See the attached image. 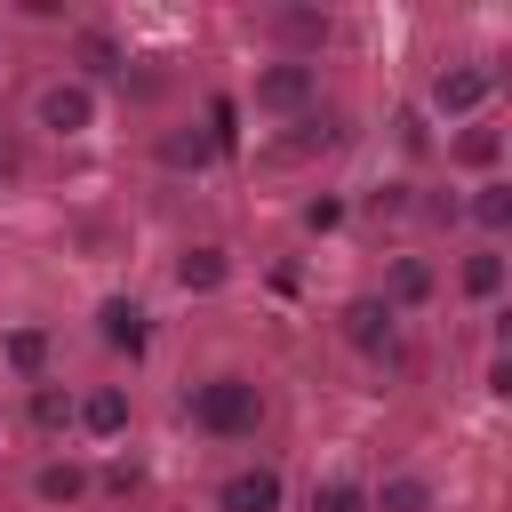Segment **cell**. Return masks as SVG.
Listing matches in <instances>:
<instances>
[{"label":"cell","mask_w":512,"mask_h":512,"mask_svg":"<svg viewBox=\"0 0 512 512\" xmlns=\"http://www.w3.org/2000/svg\"><path fill=\"white\" fill-rule=\"evenodd\" d=\"M256 416H264V392H256L248 376H208V384L192 392V424H200V432H216V440L256 432Z\"/></svg>","instance_id":"1"},{"label":"cell","mask_w":512,"mask_h":512,"mask_svg":"<svg viewBox=\"0 0 512 512\" xmlns=\"http://www.w3.org/2000/svg\"><path fill=\"white\" fill-rule=\"evenodd\" d=\"M32 120H40L48 136H88V128H96V88H88V80H48L40 104H32Z\"/></svg>","instance_id":"2"},{"label":"cell","mask_w":512,"mask_h":512,"mask_svg":"<svg viewBox=\"0 0 512 512\" xmlns=\"http://www.w3.org/2000/svg\"><path fill=\"white\" fill-rule=\"evenodd\" d=\"M312 104V64H264L256 72V112H304Z\"/></svg>","instance_id":"3"},{"label":"cell","mask_w":512,"mask_h":512,"mask_svg":"<svg viewBox=\"0 0 512 512\" xmlns=\"http://www.w3.org/2000/svg\"><path fill=\"white\" fill-rule=\"evenodd\" d=\"M216 512H280V472L272 464H248L216 488Z\"/></svg>","instance_id":"4"},{"label":"cell","mask_w":512,"mask_h":512,"mask_svg":"<svg viewBox=\"0 0 512 512\" xmlns=\"http://www.w3.org/2000/svg\"><path fill=\"white\" fill-rule=\"evenodd\" d=\"M96 336H104L112 352H128V360H136V352L152 344V328H144V304H128V296H104V304H96Z\"/></svg>","instance_id":"5"},{"label":"cell","mask_w":512,"mask_h":512,"mask_svg":"<svg viewBox=\"0 0 512 512\" xmlns=\"http://www.w3.org/2000/svg\"><path fill=\"white\" fill-rule=\"evenodd\" d=\"M488 88H496L488 72H472V64H456V72H440V80H432V112H448V120H464V112H480V104H488Z\"/></svg>","instance_id":"6"},{"label":"cell","mask_w":512,"mask_h":512,"mask_svg":"<svg viewBox=\"0 0 512 512\" xmlns=\"http://www.w3.org/2000/svg\"><path fill=\"white\" fill-rule=\"evenodd\" d=\"M392 320H400V312H392L384 296H360V304H344V336H352L360 352H384V344H392Z\"/></svg>","instance_id":"7"},{"label":"cell","mask_w":512,"mask_h":512,"mask_svg":"<svg viewBox=\"0 0 512 512\" xmlns=\"http://www.w3.org/2000/svg\"><path fill=\"white\" fill-rule=\"evenodd\" d=\"M432 288H440V272H432L424 256H400V264H392V280H384V304H392V312H408V304H432Z\"/></svg>","instance_id":"8"},{"label":"cell","mask_w":512,"mask_h":512,"mask_svg":"<svg viewBox=\"0 0 512 512\" xmlns=\"http://www.w3.org/2000/svg\"><path fill=\"white\" fill-rule=\"evenodd\" d=\"M72 416H80L96 440H112V432H128V392H120V384H96L88 400H72Z\"/></svg>","instance_id":"9"},{"label":"cell","mask_w":512,"mask_h":512,"mask_svg":"<svg viewBox=\"0 0 512 512\" xmlns=\"http://www.w3.org/2000/svg\"><path fill=\"white\" fill-rule=\"evenodd\" d=\"M0 360H8L24 384H40V376H48V328H8V336H0Z\"/></svg>","instance_id":"10"},{"label":"cell","mask_w":512,"mask_h":512,"mask_svg":"<svg viewBox=\"0 0 512 512\" xmlns=\"http://www.w3.org/2000/svg\"><path fill=\"white\" fill-rule=\"evenodd\" d=\"M224 248H184L176 256V288H192V296H208V288H224Z\"/></svg>","instance_id":"11"},{"label":"cell","mask_w":512,"mask_h":512,"mask_svg":"<svg viewBox=\"0 0 512 512\" xmlns=\"http://www.w3.org/2000/svg\"><path fill=\"white\" fill-rule=\"evenodd\" d=\"M80 488H88V472H80L72 456H56V464H40V472H32V496H40V504H72Z\"/></svg>","instance_id":"12"},{"label":"cell","mask_w":512,"mask_h":512,"mask_svg":"<svg viewBox=\"0 0 512 512\" xmlns=\"http://www.w3.org/2000/svg\"><path fill=\"white\" fill-rule=\"evenodd\" d=\"M376 512H432V480H416V472H392V480L376 488Z\"/></svg>","instance_id":"13"},{"label":"cell","mask_w":512,"mask_h":512,"mask_svg":"<svg viewBox=\"0 0 512 512\" xmlns=\"http://www.w3.org/2000/svg\"><path fill=\"white\" fill-rule=\"evenodd\" d=\"M464 296H480V304H488V296H504V256H496V248L464 256Z\"/></svg>","instance_id":"14"},{"label":"cell","mask_w":512,"mask_h":512,"mask_svg":"<svg viewBox=\"0 0 512 512\" xmlns=\"http://www.w3.org/2000/svg\"><path fill=\"white\" fill-rule=\"evenodd\" d=\"M24 416H32L40 432H64V424H72V392H56V384H32V400H24Z\"/></svg>","instance_id":"15"},{"label":"cell","mask_w":512,"mask_h":512,"mask_svg":"<svg viewBox=\"0 0 512 512\" xmlns=\"http://www.w3.org/2000/svg\"><path fill=\"white\" fill-rule=\"evenodd\" d=\"M216 144H208V128H176V136H160V160L168 168H200Z\"/></svg>","instance_id":"16"},{"label":"cell","mask_w":512,"mask_h":512,"mask_svg":"<svg viewBox=\"0 0 512 512\" xmlns=\"http://www.w3.org/2000/svg\"><path fill=\"white\" fill-rule=\"evenodd\" d=\"M448 152H456L464 168H496V160H504V136H496V128H464Z\"/></svg>","instance_id":"17"},{"label":"cell","mask_w":512,"mask_h":512,"mask_svg":"<svg viewBox=\"0 0 512 512\" xmlns=\"http://www.w3.org/2000/svg\"><path fill=\"white\" fill-rule=\"evenodd\" d=\"M472 224H480V232H504V224H512V184H480V192H472Z\"/></svg>","instance_id":"18"},{"label":"cell","mask_w":512,"mask_h":512,"mask_svg":"<svg viewBox=\"0 0 512 512\" xmlns=\"http://www.w3.org/2000/svg\"><path fill=\"white\" fill-rule=\"evenodd\" d=\"M312 512H368V488L360 480H320L312 488Z\"/></svg>","instance_id":"19"},{"label":"cell","mask_w":512,"mask_h":512,"mask_svg":"<svg viewBox=\"0 0 512 512\" xmlns=\"http://www.w3.org/2000/svg\"><path fill=\"white\" fill-rule=\"evenodd\" d=\"M232 120H240V104H232V96H216V104H208V144H216V152H224V144L240 136Z\"/></svg>","instance_id":"20"},{"label":"cell","mask_w":512,"mask_h":512,"mask_svg":"<svg viewBox=\"0 0 512 512\" xmlns=\"http://www.w3.org/2000/svg\"><path fill=\"white\" fill-rule=\"evenodd\" d=\"M280 32H296V40H320V32H328V16H312V8H288V16H280Z\"/></svg>","instance_id":"21"},{"label":"cell","mask_w":512,"mask_h":512,"mask_svg":"<svg viewBox=\"0 0 512 512\" xmlns=\"http://www.w3.org/2000/svg\"><path fill=\"white\" fill-rule=\"evenodd\" d=\"M80 56H88V64H96V72H112V64H120V48H112V40H104V32H88V40H80Z\"/></svg>","instance_id":"22"},{"label":"cell","mask_w":512,"mask_h":512,"mask_svg":"<svg viewBox=\"0 0 512 512\" xmlns=\"http://www.w3.org/2000/svg\"><path fill=\"white\" fill-rule=\"evenodd\" d=\"M312 144H336V120H296V152H312Z\"/></svg>","instance_id":"23"},{"label":"cell","mask_w":512,"mask_h":512,"mask_svg":"<svg viewBox=\"0 0 512 512\" xmlns=\"http://www.w3.org/2000/svg\"><path fill=\"white\" fill-rule=\"evenodd\" d=\"M304 224H312V232H336V224H344V200H312Z\"/></svg>","instance_id":"24"},{"label":"cell","mask_w":512,"mask_h":512,"mask_svg":"<svg viewBox=\"0 0 512 512\" xmlns=\"http://www.w3.org/2000/svg\"><path fill=\"white\" fill-rule=\"evenodd\" d=\"M0 176H16V152H8V144H0Z\"/></svg>","instance_id":"25"}]
</instances>
